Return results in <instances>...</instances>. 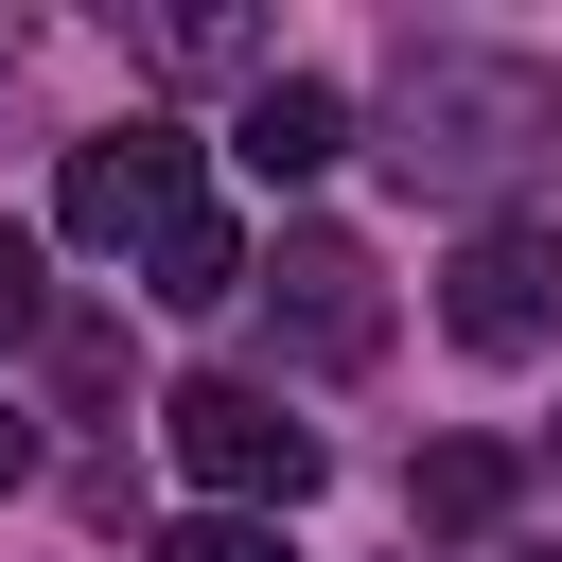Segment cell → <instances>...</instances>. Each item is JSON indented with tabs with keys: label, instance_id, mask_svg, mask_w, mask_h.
Wrapping results in <instances>:
<instances>
[{
	"label": "cell",
	"instance_id": "cell-11",
	"mask_svg": "<svg viewBox=\"0 0 562 562\" xmlns=\"http://www.w3.org/2000/svg\"><path fill=\"white\" fill-rule=\"evenodd\" d=\"M18 474H35V422H18V404H0V492H18Z\"/></svg>",
	"mask_w": 562,
	"mask_h": 562
},
{
	"label": "cell",
	"instance_id": "cell-3",
	"mask_svg": "<svg viewBox=\"0 0 562 562\" xmlns=\"http://www.w3.org/2000/svg\"><path fill=\"white\" fill-rule=\"evenodd\" d=\"M439 334H457V351H492V369L562 351V211H509V228H474V246L439 263Z\"/></svg>",
	"mask_w": 562,
	"mask_h": 562
},
{
	"label": "cell",
	"instance_id": "cell-9",
	"mask_svg": "<svg viewBox=\"0 0 562 562\" xmlns=\"http://www.w3.org/2000/svg\"><path fill=\"white\" fill-rule=\"evenodd\" d=\"M158 562H281V509H193L158 527Z\"/></svg>",
	"mask_w": 562,
	"mask_h": 562
},
{
	"label": "cell",
	"instance_id": "cell-2",
	"mask_svg": "<svg viewBox=\"0 0 562 562\" xmlns=\"http://www.w3.org/2000/svg\"><path fill=\"white\" fill-rule=\"evenodd\" d=\"M158 439H176V474L211 509H299L316 492V422H281V386H246V369H193L158 404Z\"/></svg>",
	"mask_w": 562,
	"mask_h": 562
},
{
	"label": "cell",
	"instance_id": "cell-12",
	"mask_svg": "<svg viewBox=\"0 0 562 562\" xmlns=\"http://www.w3.org/2000/svg\"><path fill=\"white\" fill-rule=\"evenodd\" d=\"M527 562H562V544H527Z\"/></svg>",
	"mask_w": 562,
	"mask_h": 562
},
{
	"label": "cell",
	"instance_id": "cell-8",
	"mask_svg": "<svg viewBox=\"0 0 562 562\" xmlns=\"http://www.w3.org/2000/svg\"><path fill=\"white\" fill-rule=\"evenodd\" d=\"M404 509H422L439 544H474V527H509V439H439V457L404 474Z\"/></svg>",
	"mask_w": 562,
	"mask_h": 562
},
{
	"label": "cell",
	"instance_id": "cell-5",
	"mask_svg": "<svg viewBox=\"0 0 562 562\" xmlns=\"http://www.w3.org/2000/svg\"><path fill=\"white\" fill-rule=\"evenodd\" d=\"M53 211H70V246H158L176 211H211V193H193V123H105V140H70Z\"/></svg>",
	"mask_w": 562,
	"mask_h": 562
},
{
	"label": "cell",
	"instance_id": "cell-7",
	"mask_svg": "<svg viewBox=\"0 0 562 562\" xmlns=\"http://www.w3.org/2000/svg\"><path fill=\"white\" fill-rule=\"evenodd\" d=\"M263 263H246V228L228 211H176L158 246H140V299H176V316H211V299H246Z\"/></svg>",
	"mask_w": 562,
	"mask_h": 562
},
{
	"label": "cell",
	"instance_id": "cell-1",
	"mask_svg": "<svg viewBox=\"0 0 562 562\" xmlns=\"http://www.w3.org/2000/svg\"><path fill=\"white\" fill-rule=\"evenodd\" d=\"M386 176L509 228V193L562 176V70L492 53V35H404V70H386Z\"/></svg>",
	"mask_w": 562,
	"mask_h": 562
},
{
	"label": "cell",
	"instance_id": "cell-4",
	"mask_svg": "<svg viewBox=\"0 0 562 562\" xmlns=\"http://www.w3.org/2000/svg\"><path fill=\"white\" fill-rule=\"evenodd\" d=\"M246 299L281 316V351H299V369H369V351H386V263H369L351 228H281Z\"/></svg>",
	"mask_w": 562,
	"mask_h": 562
},
{
	"label": "cell",
	"instance_id": "cell-10",
	"mask_svg": "<svg viewBox=\"0 0 562 562\" xmlns=\"http://www.w3.org/2000/svg\"><path fill=\"white\" fill-rule=\"evenodd\" d=\"M35 334V228H0V351Z\"/></svg>",
	"mask_w": 562,
	"mask_h": 562
},
{
	"label": "cell",
	"instance_id": "cell-6",
	"mask_svg": "<svg viewBox=\"0 0 562 562\" xmlns=\"http://www.w3.org/2000/svg\"><path fill=\"white\" fill-rule=\"evenodd\" d=\"M228 158L299 193V176H334V158H351V105H334L316 70H263V88H246V123H228Z\"/></svg>",
	"mask_w": 562,
	"mask_h": 562
}]
</instances>
